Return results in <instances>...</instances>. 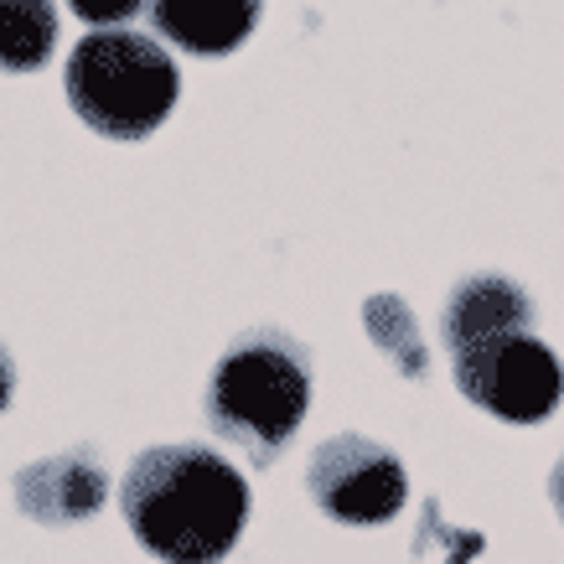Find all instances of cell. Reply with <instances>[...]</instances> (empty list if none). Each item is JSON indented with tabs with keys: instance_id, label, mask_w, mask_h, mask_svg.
I'll return each mask as SVG.
<instances>
[{
	"instance_id": "7",
	"label": "cell",
	"mask_w": 564,
	"mask_h": 564,
	"mask_svg": "<svg viewBox=\"0 0 564 564\" xmlns=\"http://www.w3.org/2000/svg\"><path fill=\"white\" fill-rule=\"evenodd\" d=\"M264 0H151L155 32L192 57H228L254 36Z\"/></svg>"
},
{
	"instance_id": "5",
	"label": "cell",
	"mask_w": 564,
	"mask_h": 564,
	"mask_svg": "<svg viewBox=\"0 0 564 564\" xmlns=\"http://www.w3.org/2000/svg\"><path fill=\"white\" fill-rule=\"evenodd\" d=\"M306 487L316 497V508L326 518H337L347 529H373L399 518L404 497H410V477L404 462L393 456L389 445L368 441V435H332L311 451Z\"/></svg>"
},
{
	"instance_id": "2",
	"label": "cell",
	"mask_w": 564,
	"mask_h": 564,
	"mask_svg": "<svg viewBox=\"0 0 564 564\" xmlns=\"http://www.w3.org/2000/svg\"><path fill=\"white\" fill-rule=\"evenodd\" d=\"M311 410V352L280 326L228 343L207 378V425L254 466H274Z\"/></svg>"
},
{
	"instance_id": "3",
	"label": "cell",
	"mask_w": 564,
	"mask_h": 564,
	"mask_svg": "<svg viewBox=\"0 0 564 564\" xmlns=\"http://www.w3.org/2000/svg\"><path fill=\"white\" fill-rule=\"evenodd\" d=\"M73 115L109 140H145L182 94L172 52L145 32H88L63 68Z\"/></svg>"
},
{
	"instance_id": "1",
	"label": "cell",
	"mask_w": 564,
	"mask_h": 564,
	"mask_svg": "<svg viewBox=\"0 0 564 564\" xmlns=\"http://www.w3.org/2000/svg\"><path fill=\"white\" fill-rule=\"evenodd\" d=\"M120 508L155 560L223 564L249 523V481L207 445H151L124 471Z\"/></svg>"
},
{
	"instance_id": "12",
	"label": "cell",
	"mask_w": 564,
	"mask_h": 564,
	"mask_svg": "<svg viewBox=\"0 0 564 564\" xmlns=\"http://www.w3.org/2000/svg\"><path fill=\"white\" fill-rule=\"evenodd\" d=\"M11 393H17V362H11L6 343H0V414L11 410Z\"/></svg>"
},
{
	"instance_id": "4",
	"label": "cell",
	"mask_w": 564,
	"mask_h": 564,
	"mask_svg": "<svg viewBox=\"0 0 564 564\" xmlns=\"http://www.w3.org/2000/svg\"><path fill=\"white\" fill-rule=\"evenodd\" d=\"M456 362V389L477 404V410L508 420V425H539L560 410L564 399V368L554 347L539 343L533 332H508V337H487L462 352Z\"/></svg>"
},
{
	"instance_id": "8",
	"label": "cell",
	"mask_w": 564,
	"mask_h": 564,
	"mask_svg": "<svg viewBox=\"0 0 564 564\" xmlns=\"http://www.w3.org/2000/svg\"><path fill=\"white\" fill-rule=\"evenodd\" d=\"M533 326V301L529 291L508 280V274H466L462 285L445 301V347L462 352L487 337H508V332H529Z\"/></svg>"
},
{
	"instance_id": "13",
	"label": "cell",
	"mask_w": 564,
	"mask_h": 564,
	"mask_svg": "<svg viewBox=\"0 0 564 564\" xmlns=\"http://www.w3.org/2000/svg\"><path fill=\"white\" fill-rule=\"evenodd\" d=\"M549 497H554V508H560V518H564V456L554 462V471H549Z\"/></svg>"
},
{
	"instance_id": "11",
	"label": "cell",
	"mask_w": 564,
	"mask_h": 564,
	"mask_svg": "<svg viewBox=\"0 0 564 564\" xmlns=\"http://www.w3.org/2000/svg\"><path fill=\"white\" fill-rule=\"evenodd\" d=\"M73 17L78 21H94V26H115V21H130L140 11V6H151V0H68Z\"/></svg>"
},
{
	"instance_id": "9",
	"label": "cell",
	"mask_w": 564,
	"mask_h": 564,
	"mask_svg": "<svg viewBox=\"0 0 564 564\" xmlns=\"http://www.w3.org/2000/svg\"><path fill=\"white\" fill-rule=\"evenodd\" d=\"M57 47V11L52 0H0V68L36 73Z\"/></svg>"
},
{
	"instance_id": "6",
	"label": "cell",
	"mask_w": 564,
	"mask_h": 564,
	"mask_svg": "<svg viewBox=\"0 0 564 564\" xmlns=\"http://www.w3.org/2000/svg\"><path fill=\"white\" fill-rule=\"evenodd\" d=\"M104 497H109V471L94 451H63L52 462H32L17 471V508L47 529H73L94 518Z\"/></svg>"
},
{
	"instance_id": "10",
	"label": "cell",
	"mask_w": 564,
	"mask_h": 564,
	"mask_svg": "<svg viewBox=\"0 0 564 564\" xmlns=\"http://www.w3.org/2000/svg\"><path fill=\"white\" fill-rule=\"evenodd\" d=\"M362 326H368V337L378 343V352H389L393 368L404 378H425L430 358H425V337H420V326H414L410 306L399 301V295H368V306H362Z\"/></svg>"
}]
</instances>
